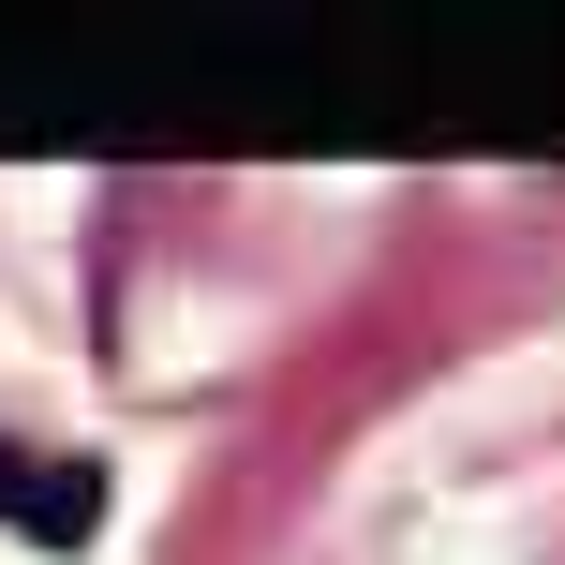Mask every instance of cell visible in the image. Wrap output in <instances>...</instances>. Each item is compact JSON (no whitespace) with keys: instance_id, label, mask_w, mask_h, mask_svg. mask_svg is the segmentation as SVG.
Here are the masks:
<instances>
[{"instance_id":"obj_1","label":"cell","mask_w":565,"mask_h":565,"mask_svg":"<svg viewBox=\"0 0 565 565\" xmlns=\"http://www.w3.org/2000/svg\"><path fill=\"white\" fill-rule=\"evenodd\" d=\"M15 521L45 551H89V521H105V477H89V461H45V477H15Z\"/></svg>"},{"instance_id":"obj_2","label":"cell","mask_w":565,"mask_h":565,"mask_svg":"<svg viewBox=\"0 0 565 565\" xmlns=\"http://www.w3.org/2000/svg\"><path fill=\"white\" fill-rule=\"evenodd\" d=\"M0 507H15V447H0Z\"/></svg>"}]
</instances>
